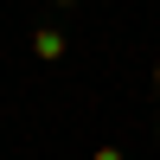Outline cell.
<instances>
[{
  "label": "cell",
  "instance_id": "6da1fadb",
  "mask_svg": "<svg viewBox=\"0 0 160 160\" xmlns=\"http://www.w3.org/2000/svg\"><path fill=\"white\" fill-rule=\"evenodd\" d=\"M32 58H45V64H58V58H64V38H58V26H38V32H32Z\"/></svg>",
  "mask_w": 160,
  "mask_h": 160
},
{
  "label": "cell",
  "instance_id": "7a4b0ae2",
  "mask_svg": "<svg viewBox=\"0 0 160 160\" xmlns=\"http://www.w3.org/2000/svg\"><path fill=\"white\" fill-rule=\"evenodd\" d=\"M90 160H128V154H122V148H96Z\"/></svg>",
  "mask_w": 160,
  "mask_h": 160
},
{
  "label": "cell",
  "instance_id": "3957f363",
  "mask_svg": "<svg viewBox=\"0 0 160 160\" xmlns=\"http://www.w3.org/2000/svg\"><path fill=\"white\" fill-rule=\"evenodd\" d=\"M154 90H160V64H154Z\"/></svg>",
  "mask_w": 160,
  "mask_h": 160
}]
</instances>
